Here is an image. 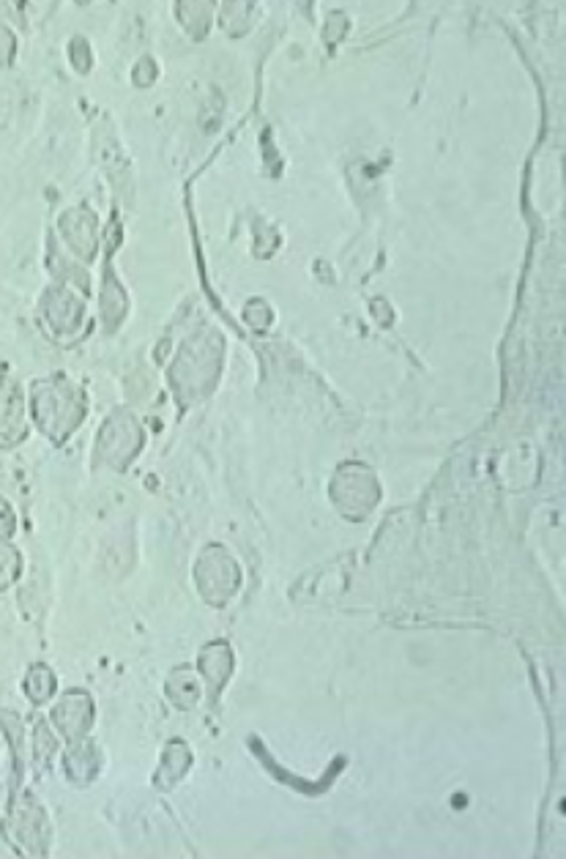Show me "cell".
<instances>
[{
  "mask_svg": "<svg viewBox=\"0 0 566 859\" xmlns=\"http://www.w3.org/2000/svg\"><path fill=\"white\" fill-rule=\"evenodd\" d=\"M17 575V553L11 548H0V586H9Z\"/></svg>",
  "mask_w": 566,
  "mask_h": 859,
  "instance_id": "cell-1",
  "label": "cell"
},
{
  "mask_svg": "<svg viewBox=\"0 0 566 859\" xmlns=\"http://www.w3.org/2000/svg\"><path fill=\"white\" fill-rule=\"evenodd\" d=\"M11 534V512L6 504H0V537H9Z\"/></svg>",
  "mask_w": 566,
  "mask_h": 859,
  "instance_id": "cell-2",
  "label": "cell"
}]
</instances>
